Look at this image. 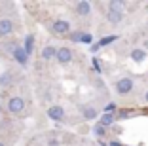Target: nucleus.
I'll list each match as a JSON object with an SVG mask.
<instances>
[{
    "label": "nucleus",
    "mask_w": 148,
    "mask_h": 146,
    "mask_svg": "<svg viewBox=\"0 0 148 146\" xmlns=\"http://www.w3.org/2000/svg\"><path fill=\"white\" fill-rule=\"evenodd\" d=\"M122 2H110V6H108V13H106V17H108V21L110 23H120L123 19V12H122Z\"/></svg>",
    "instance_id": "1"
},
{
    "label": "nucleus",
    "mask_w": 148,
    "mask_h": 146,
    "mask_svg": "<svg viewBox=\"0 0 148 146\" xmlns=\"http://www.w3.org/2000/svg\"><path fill=\"white\" fill-rule=\"evenodd\" d=\"M131 89H133V80H131V78H122V80L116 82V91L120 95L131 93Z\"/></svg>",
    "instance_id": "2"
},
{
    "label": "nucleus",
    "mask_w": 148,
    "mask_h": 146,
    "mask_svg": "<svg viewBox=\"0 0 148 146\" xmlns=\"http://www.w3.org/2000/svg\"><path fill=\"white\" fill-rule=\"evenodd\" d=\"M48 118L53 121H61L63 118H65V110H63V106H59V104H53V106L48 108Z\"/></svg>",
    "instance_id": "3"
},
{
    "label": "nucleus",
    "mask_w": 148,
    "mask_h": 146,
    "mask_svg": "<svg viewBox=\"0 0 148 146\" xmlns=\"http://www.w3.org/2000/svg\"><path fill=\"white\" fill-rule=\"evenodd\" d=\"M8 108H10L12 114H19V112H23V108H25V101H23L21 97H13V99H10Z\"/></svg>",
    "instance_id": "4"
},
{
    "label": "nucleus",
    "mask_w": 148,
    "mask_h": 146,
    "mask_svg": "<svg viewBox=\"0 0 148 146\" xmlns=\"http://www.w3.org/2000/svg\"><path fill=\"white\" fill-rule=\"evenodd\" d=\"M57 61L61 64H66V63H70L72 61V51H70L69 47H61V49H57V57H55Z\"/></svg>",
    "instance_id": "5"
},
{
    "label": "nucleus",
    "mask_w": 148,
    "mask_h": 146,
    "mask_svg": "<svg viewBox=\"0 0 148 146\" xmlns=\"http://www.w3.org/2000/svg\"><path fill=\"white\" fill-rule=\"evenodd\" d=\"M69 29H70V25L66 21H63V19H59V21L53 23V32H55V34H66Z\"/></svg>",
    "instance_id": "6"
},
{
    "label": "nucleus",
    "mask_w": 148,
    "mask_h": 146,
    "mask_svg": "<svg viewBox=\"0 0 148 146\" xmlns=\"http://www.w3.org/2000/svg\"><path fill=\"white\" fill-rule=\"evenodd\" d=\"M13 57L19 61V64H27V59H29L25 47H15V49H13Z\"/></svg>",
    "instance_id": "7"
},
{
    "label": "nucleus",
    "mask_w": 148,
    "mask_h": 146,
    "mask_svg": "<svg viewBox=\"0 0 148 146\" xmlns=\"http://www.w3.org/2000/svg\"><path fill=\"white\" fill-rule=\"evenodd\" d=\"M131 59L135 61V63H143V61L146 59V51L137 47V49H133V51H131Z\"/></svg>",
    "instance_id": "8"
},
{
    "label": "nucleus",
    "mask_w": 148,
    "mask_h": 146,
    "mask_svg": "<svg viewBox=\"0 0 148 146\" xmlns=\"http://www.w3.org/2000/svg\"><path fill=\"white\" fill-rule=\"evenodd\" d=\"M53 57H57V49L53 46H48V47H44V49H42V59L49 61V59H53Z\"/></svg>",
    "instance_id": "9"
},
{
    "label": "nucleus",
    "mask_w": 148,
    "mask_h": 146,
    "mask_svg": "<svg viewBox=\"0 0 148 146\" xmlns=\"http://www.w3.org/2000/svg\"><path fill=\"white\" fill-rule=\"evenodd\" d=\"M12 32V21H8V19H2L0 21V36H6Z\"/></svg>",
    "instance_id": "10"
},
{
    "label": "nucleus",
    "mask_w": 148,
    "mask_h": 146,
    "mask_svg": "<svg viewBox=\"0 0 148 146\" xmlns=\"http://www.w3.org/2000/svg\"><path fill=\"white\" fill-rule=\"evenodd\" d=\"M76 10H78L80 15H87V13H89V10H91V4H89V2H86V0H82V2H78Z\"/></svg>",
    "instance_id": "11"
},
{
    "label": "nucleus",
    "mask_w": 148,
    "mask_h": 146,
    "mask_svg": "<svg viewBox=\"0 0 148 146\" xmlns=\"http://www.w3.org/2000/svg\"><path fill=\"white\" fill-rule=\"evenodd\" d=\"M32 47H34V36L29 34V36H27V40H25V51H27V55H31V53H32Z\"/></svg>",
    "instance_id": "12"
},
{
    "label": "nucleus",
    "mask_w": 148,
    "mask_h": 146,
    "mask_svg": "<svg viewBox=\"0 0 148 146\" xmlns=\"http://www.w3.org/2000/svg\"><path fill=\"white\" fill-rule=\"evenodd\" d=\"M84 116H86V120H95L97 118V110L91 106H86L84 108Z\"/></svg>",
    "instance_id": "13"
},
{
    "label": "nucleus",
    "mask_w": 148,
    "mask_h": 146,
    "mask_svg": "<svg viewBox=\"0 0 148 146\" xmlns=\"http://www.w3.org/2000/svg\"><path fill=\"white\" fill-rule=\"evenodd\" d=\"M112 121H114V116H112V114H103V118H101L99 123L103 125V127H106V125H112Z\"/></svg>",
    "instance_id": "14"
},
{
    "label": "nucleus",
    "mask_w": 148,
    "mask_h": 146,
    "mask_svg": "<svg viewBox=\"0 0 148 146\" xmlns=\"http://www.w3.org/2000/svg\"><path fill=\"white\" fill-rule=\"evenodd\" d=\"M114 40H118V36H105V38H101V42H99V46H106V44H110V42H114Z\"/></svg>",
    "instance_id": "15"
},
{
    "label": "nucleus",
    "mask_w": 148,
    "mask_h": 146,
    "mask_svg": "<svg viewBox=\"0 0 148 146\" xmlns=\"http://www.w3.org/2000/svg\"><path fill=\"white\" fill-rule=\"evenodd\" d=\"M93 131H95V135L97 137H103V135H105V127H103V125H95V129H93Z\"/></svg>",
    "instance_id": "16"
},
{
    "label": "nucleus",
    "mask_w": 148,
    "mask_h": 146,
    "mask_svg": "<svg viewBox=\"0 0 148 146\" xmlns=\"http://www.w3.org/2000/svg\"><path fill=\"white\" fill-rule=\"evenodd\" d=\"M114 110H116V104H114V103H110V104H106V108H105V114H112Z\"/></svg>",
    "instance_id": "17"
},
{
    "label": "nucleus",
    "mask_w": 148,
    "mask_h": 146,
    "mask_svg": "<svg viewBox=\"0 0 148 146\" xmlns=\"http://www.w3.org/2000/svg\"><path fill=\"white\" fill-rule=\"evenodd\" d=\"M82 32H74V34H70V38L74 40V42H82Z\"/></svg>",
    "instance_id": "18"
},
{
    "label": "nucleus",
    "mask_w": 148,
    "mask_h": 146,
    "mask_svg": "<svg viewBox=\"0 0 148 146\" xmlns=\"http://www.w3.org/2000/svg\"><path fill=\"white\" fill-rule=\"evenodd\" d=\"M0 82H2V86H8V84H10V76H8V74H4Z\"/></svg>",
    "instance_id": "19"
},
{
    "label": "nucleus",
    "mask_w": 148,
    "mask_h": 146,
    "mask_svg": "<svg viewBox=\"0 0 148 146\" xmlns=\"http://www.w3.org/2000/svg\"><path fill=\"white\" fill-rule=\"evenodd\" d=\"M82 42L89 44V42H91V34H84V36H82Z\"/></svg>",
    "instance_id": "20"
},
{
    "label": "nucleus",
    "mask_w": 148,
    "mask_h": 146,
    "mask_svg": "<svg viewBox=\"0 0 148 146\" xmlns=\"http://www.w3.org/2000/svg\"><path fill=\"white\" fill-rule=\"evenodd\" d=\"M129 114H131V110H122L120 112V118H127Z\"/></svg>",
    "instance_id": "21"
},
{
    "label": "nucleus",
    "mask_w": 148,
    "mask_h": 146,
    "mask_svg": "<svg viewBox=\"0 0 148 146\" xmlns=\"http://www.w3.org/2000/svg\"><path fill=\"white\" fill-rule=\"evenodd\" d=\"M99 47H101V46H99V44H93V46H91V51H93V53H95V51H97V49H99Z\"/></svg>",
    "instance_id": "22"
},
{
    "label": "nucleus",
    "mask_w": 148,
    "mask_h": 146,
    "mask_svg": "<svg viewBox=\"0 0 148 146\" xmlns=\"http://www.w3.org/2000/svg\"><path fill=\"white\" fill-rule=\"evenodd\" d=\"M144 99H146V103H148V91H146V95H144Z\"/></svg>",
    "instance_id": "23"
},
{
    "label": "nucleus",
    "mask_w": 148,
    "mask_h": 146,
    "mask_svg": "<svg viewBox=\"0 0 148 146\" xmlns=\"http://www.w3.org/2000/svg\"><path fill=\"white\" fill-rule=\"evenodd\" d=\"M110 146H120V144H118V142H112V144H110Z\"/></svg>",
    "instance_id": "24"
},
{
    "label": "nucleus",
    "mask_w": 148,
    "mask_h": 146,
    "mask_svg": "<svg viewBox=\"0 0 148 146\" xmlns=\"http://www.w3.org/2000/svg\"><path fill=\"white\" fill-rule=\"evenodd\" d=\"M0 146H4V144H2V142H0Z\"/></svg>",
    "instance_id": "25"
}]
</instances>
